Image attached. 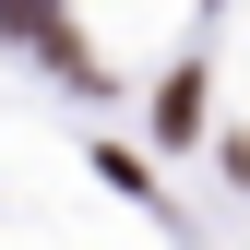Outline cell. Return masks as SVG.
I'll return each instance as SVG.
<instances>
[]
</instances>
